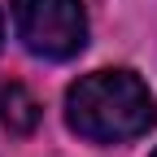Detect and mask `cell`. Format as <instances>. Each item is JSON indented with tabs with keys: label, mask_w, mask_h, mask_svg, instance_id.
I'll return each instance as SVG.
<instances>
[{
	"label": "cell",
	"mask_w": 157,
	"mask_h": 157,
	"mask_svg": "<svg viewBox=\"0 0 157 157\" xmlns=\"http://www.w3.org/2000/svg\"><path fill=\"white\" fill-rule=\"evenodd\" d=\"M66 122L96 144L135 140L157 122L153 92L131 70H96L83 74L66 92Z\"/></svg>",
	"instance_id": "obj_1"
},
{
	"label": "cell",
	"mask_w": 157,
	"mask_h": 157,
	"mask_svg": "<svg viewBox=\"0 0 157 157\" xmlns=\"http://www.w3.org/2000/svg\"><path fill=\"white\" fill-rule=\"evenodd\" d=\"M13 26L26 52L66 61L87 44L83 0H13Z\"/></svg>",
	"instance_id": "obj_2"
},
{
	"label": "cell",
	"mask_w": 157,
	"mask_h": 157,
	"mask_svg": "<svg viewBox=\"0 0 157 157\" xmlns=\"http://www.w3.org/2000/svg\"><path fill=\"white\" fill-rule=\"evenodd\" d=\"M0 118H5L9 131H31V127L39 122V105H35V96H31L26 87L9 83L5 92H0Z\"/></svg>",
	"instance_id": "obj_3"
},
{
	"label": "cell",
	"mask_w": 157,
	"mask_h": 157,
	"mask_svg": "<svg viewBox=\"0 0 157 157\" xmlns=\"http://www.w3.org/2000/svg\"><path fill=\"white\" fill-rule=\"evenodd\" d=\"M0 31H5V26H0Z\"/></svg>",
	"instance_id": "obj_4"
},
{
	"label": "cell",
	"mask_w": 157,
	"mask_h": 157,
	"mask_svg": "<svg viewBox=\"0 0 157 157\" xmlns=\"http://www.w3.org/2000/svg\"><path fill=\"white\" fill-rule=\"evenodd\" d=\"M153 157H157V153H153Z\"/></svg>",
	"instance_id": "obj_5"
}]
</instances>
